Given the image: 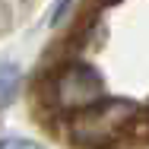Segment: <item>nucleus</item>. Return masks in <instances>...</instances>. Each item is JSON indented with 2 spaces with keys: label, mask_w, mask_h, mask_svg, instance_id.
<instances>
[{
  "label": "nucleus",
  "mask_w": 149,
  "mask_h": 149,
  "mask_svg": "<svg viewBox=\"0 0 149 149\" xmlns=\"http://www.w3.org/2000/svg\"><path fill=\"white\" fill-rule=\"evenodd\" d=\"M140 118V108L133 102L124 98H102L92 108L73 114L70 133L76 143L83 146H108L111 140H118L120 133H127V127Z\"/></svg>",
  "instance_id": "obj_1"
},
{
  "label": "nucleus",
  "mask_w": 149,
  "mask_h": 149,
  "mask_svg": "<svg viewBox=\"0 0 149 149\" xmlns=\"http://www.w3.org/2000/svg\"><path fill=\"white\" fill-rule=\"evenodd\" d=\"M102 92H105L102 76L86 63H70L54 79V102L63 111H76V114L86 111L95 102H102Z\"/></svg>",
  "instance_id": "obj_2"
},
{
  "label": "nucleus",
  "mask_w": 149,
  "mask_h": 149,
  "mask_svg": "<svg viewBox=\"0 0 149 149\" xmlns=\"http://www.w3.org/2000/svg\"><path fill=\"white\" fill-rule=\"evenodd\" d=\"M16 89H19V70L10 63H0V108L13 102Z\"/></svg>",
  "instance_id": "obj_3"
},
{
  "label": "nucleus",
  "mask_w": 149,
  "mask_h": 149,
  "mask_svg": "<svg viewBox=\"0 0 149 149\" xmlns=\"http://www.w3.org/2000/svg\"><path fill=\"white\" fill-rule=\"evenodd\" d=\"M0 149H41V146L32 143V140H16V136H10V140H0Z\"/></svg>",
  "instance_id": "obj_4"
},
{
  "label": "nucleus",
  "mask_w": 149,
  "mask_h": 149,
  "mask_svg": "<svg viewBox=\"0 0 149 149\" xmlns=\"http://www.w3.org/2000/svg\"><path fill=\"white\" fill-rule=\"evenodd\" d=\"M67 10H70V0H57V10H54V16H51V22H60Z\"/></svg>",
  "instance_id": "obj_5"
}]
</instances>
